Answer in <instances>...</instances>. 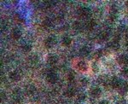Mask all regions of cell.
<instances>
[{
	"label": "cell",
	"instance_id": "7402d4cb",
	"mask_svg": "<svg viewBox=\"0 0 128 104\" xmlns=\"http://www.w3.org/2000/svg\"><path fill=\"white\" fill-rule=\"evenodd\" d=\"M74 80V74L72 72H70L68 74V80L69 81V82H71V81H73Z\"/></svg>",
	"mask_w": 128,
	"mask_h": 104
},
{
	"label": "cell",
	"instance_id": "ac0fdd59",
	"mask_svg": "<svg viewBox=\"0 0 128 104\" xmlns=\"http://www.w3.org/2000/svg\"><path fill=\"white\" fill-rule=\"evenodd\" d=\"M73 28L74 30L76 31H80L82 29V28H83V26H82V24L80 23V22H75L73 25Z\"/></svg>",
	"mask_w": 128,
	"mask_h": 104
},
{
	"label": "cell",
	"instance_id": "ba28073f",
	"mask_svg": "<svg viewBox=\"0 0 128 104\" xmlns=\"http://www.w3.org/2000/svg\"><path fill=\"white\" fill-rule=\"evenodd\" d=\"M119 92L121 93V94H125L128 91V84L126 82H121L120 85L119 87Z\"/></svg>",
	"mask_w": 128,
	"mask_h": 104
},
{
	"label": "cell",
	"instance_id": "7c38bea8",
	"mask_svg": "<svg viewBox=\"0 0 128 104\" xmlns=\"http://www.w3.org/2000/svg\"><path fill=\"white\" fill-rule=\"evenodd\" d=\"M96 26V22L94 20H89L86 22V28L88 29V30H92L94 29V28Z\"/></svg>",
	"mask_w": 128,
	"mask_h": 104
},
{
	"label": "cell",
	"instance_id": "ffe728a7",
	"mask_svg": "<svg viewBox=\"0 0 128 104\" xmlns=\"http://www.w3.org/2000/svg\"><path fill=\"white\" fill-rule=\"evenodd\" d=\"M22 50H23V51H25V52H28L32 50V46H31L30 44H25L22 46Z\"/></svg>",
	"mask_w": 128,
	"mask_h": 104
},
{
	"label": "cell",
	"instance_id": "30bf717a",
	"mask_svg": "<svg viewBox=\"0 0 128 104\" xmlns=\"http://www.w3.org/2000/svg\"><path fill=\"white\" fill-rule=\"evenodd\" d=\"M11 36L14 39H19L22 36V32L18 28H14L11 32Z\"/></svg>",
	"mask_w": 128,
	"mask_h": 104
},
{
	"label": "cell",
	"instance_id": "f546056e",
	"mask_svg": "<svg viewBox=\"0 0 128 104\" xmlns=\"http://www.w3.org/2000/svg\"><path fill=\"white\" fill-rule=\"evenodd\" d=\"M116 104H125V103H124V102H118Z\"/></svg>",
	"mask_w": 128,
	"mask_h": 104
},
{
	"label": "cell",
	"instance_id": "44dd1931",
	"mask_svg": "<svg viewBox=\"0 0 128 104\" xmlns=\"http://www.w3.org/2000/svg\"><path fill=\"white\" fill-rule=\"evenodd\" d=\"M121 74H122V75L124 77H126V78H128V68H124L122 69V71H121Z\"/></svg>",
	"mask_w": 128,
	"mask_h": 104
},
{
	"label": "cell",
	"instance_id": "4316f807",
	"mask_svg": "<svg viewBox=\"0 0 128 104\" xmlns=\"http://www.w3.org/2000/svg\"><path fill=\"white\" fill-rule=\"evenodd\" d=\"M15 18H16V22H22V19L20 17V16H18V14H16Z\"/></svg>",
	"mask_w": 128,
	"mask_h": 104
},
{
	"label": "cell",
	"instance_id": "2e32d148",
	"mask_svg": "<svg viewBox=\"0 0 128 104\" xmlns=\"http://www.w3.org/2000/svg\"><path fill=\"white\" fill-rule=\"evenodd\" d=\"M99 39H100L101 41H105V40H107L108 38V33L107 32H101L100 34H99Z\"/></svg>",
	"mask_w": 128,
	"mask_h": 104
},
{
	"label": "cell",
	"instance_id": "83f0119b",
	"mask_svg": "<svg viewBox=\"0 0 128 104\" xmlns=\"http://www.w3.org/2000/svg\"><path fill=\"white\" fill-rule=\"evenodd\" d=\"M99 104H109L108 101H102L99 102Z\"/></svg>",
	"mask_w": 128,
	"mask_h": 104
},
{
	"label": "cell",
	"instance_id": "9a60e30c",
	"mask_svg": "<svg viewBox=\"0 0 128 104\" xmlns=\"http://www.w3.org/2000/svg\"><path fill=\"white\" fill-rule=\"evenodd\" d=\"M109 46H110V48L112 50H118L120 48V44H119V41L117 40H114L112 41V42L110 43V44H109Z\"/></svg>",
	"mask_w": 128,
	"mask_h": 104
},
{
	"label": "cell",
	"instance_id": "3957f363",
	"mask_svg": "<svg viewBox=\"0 0 128 104\" xmlns=\"http://www.w3.org/2000/svg\"><path fill=\"white\" fill-rule=\"evenodd\" d=\"M58 80L57 78V75L55 74V72H50V74H47V77H46V80L48 81L50 84H55L56 82Z\"/></svg>",
	"mask_w": 128,
	"mask_h": 104
},
{
	"label": "cell",
	"instance_id": "6da1fadb",
	"mask_svg": "<svg viewBox=\"0 0 128 104\" xmlns=\"http://www.w3.org/2000/svg\"><path fill=\"white\" fill-rule=\"evenodd\" d=\"M74 66L77 70H79L80 72H86L88 69V65L84 61H78L75 62Z\"/></svg>",
	"mask_w": 128,
	"mask_h": 104
},
{
	"label": "cell",
	"instance_id": "277c9868",
	"mask_svg": "<svg viewBox=\"0 0 128 104\" xmlns=\"http://www.w3.org/2000/svg\"><path fill=\"white\" fill-rule=\"evenodd\" d=\"M55 44H56V38L53 36H50V37H49V38H47L44 41L45 47L48 48V49L54 46Z\"/></svg>",
	"mask_w": 128,
	"mask_h": 104
},
{
	"label": "cell",
	"instance_id": "d6986e66",
	"mask_svg": "<svg viewBox=\"0 0 128 104\" xmlns=\"http://www.w3.org/2000/svg\"><path fill=\"white\" fill-rule=\"evenodd\" d=\"M93 56H94V58H95V59H99V58H100V57L102 56V51L101 50H96V51L94 53V55H93Z\"/></svg>",
	"mask_w": 128,
	"mask_h": 104
},
{
	"label": "cell",
	"instance_id": "484cf974",
	"mask_svg": "<svg viewBox=\"0 0 128 104\" xmlns=\"http://www.w3.org/2000/svg\"><path fill=\"white\" fill-rule=\"evenodd\" d=\"M86 96L81 93V94H80L78 96V100H79V101H83V100L86 99Z\"/></svg>",
	"mask_w": 128,
	"mask_h": 104
},
{
	"label": "cell",
	"instance_id": "4fadbf2b",
	"mask_svg": "<svg viewBox=\"0 0 128 104\" xmlns=\"http://www.w3.org/2000/svg\"><path fill=\"white\" fill-rule=\"evenodd\" d=\"M64 95L67 97H73L75 95V90L74 88H68L64 92Z\"/></svg>",
	"mask_w": 128,
	"mask_h": 104
},
{
	"label": "cell",
	"instance_id": "603a6c76",
	"mask_svg": "<svg viewBox=\"0 0 128 104\" xmlns=\"http://www.w3.org/2000/svg\"><path fill=\"white\" fill-rule=\"evenodd\" d=\"M80 83H81V84L83 85V86H86V85L89 84V80H87V78H83L81 80H80Z\"/></svg>",
	"mask_w": 128,
	"mask_h": 104
},
{
	"label": "cell",
	"instance_id": "5bb4252c",
	"mask_svg": "<svg viewBox=\"0 0 128 104\" xmlns=\"http://www.w3.org/2000/svg\"><path fill=\"white\" fill-rule=\"evenodd\" d=\"M90 49L88 47H83L80 49V56H87L90 54Z\"/></svg>",
	"mask_w": 128,
	"mask_h": 104
},
{
	"label": "cell",
	"instance_id": "8fae6325",
	"mask_svg": "<svg viewBox=\"0 0 128 104\" xmlns=\"http://www.w3.org/2000/svg\"><path fill=\"white\" fill-rule=\"evenodd\" d=\"M57 61H58L57 56L55 55H49L48 57H47V62L50 65H54V64L56 63Z\"/></svg>",
	"mask_w": 128,
	"mask_h": 104
},
{
	"label": "cell",
	"instance_id": "d4e9b609",
	"mask_svg": "<svg viewBox=\"0 0 128 104\" xmlns=\"http://www.w3.org/2000/svg\"><path fill=\"white\" fill-rule=\"evenodd\" d=\"M35 90V89H34V86H28V88L26 89V91H28V93H29V94H32V92H34V91Z\"/></svg>",
	"mask_w": 128,
	"mask_h": 104
},
{
	"label": "cell",
	"instance_id": "7a4b0ae2",
	"mask_svg": "<svg viewBox=\"0 0 128 104\" xmlns=\"http://www.w3.org/2000/svg\"><path fill=\"white\" fill-rule=\"evenodd\" d=\"M80 16L82 18H87L89 16L90 14V10L88 8H80L78 11Z\"/></svg>",
	"mask_w": 128,
	"mask_h": 104
},
{
	"label": "cell",
	"instance_id": "1f68e13d",
	"mask_svg": "<svg viewBox=\"0 0 128 104\" xmlns=\"http://www.w3.org/2000/svg\"><path fill=\"white\" fill-rule=\"evenodd\" d=\"M126 8L128 9V1L126 2Z\"/></svg>",
	"mask_w": 128,
	"mask_h": 104
},
{
	"label": "cell",
	"instance_id": "52a82bcc",
	"mask_svg": "<svg viewBox=\"0 0 128 104\" xmlns=\"http://www.w3.org/2000/svg\"><path fill=\"white\" fill-rule=\"evenodd\" d=\"M117 62L120 65H127L128 64V56L121 55L117 58Z\"/></svg>",
	"mask_w": 128,
	"mask_h": 104
},
{
	"label": "cell",
	"instance_id": "4dcf8cb0",
	"mask_svg": "<svg viewBox=\"0 0 128 104\" xmlns=\"http://www.w3.org/2000/svg\"><path fill=\"white\" fill-rule=\"evenodd\" d=\"M126 40H127V44H128V32H127V34H126Z\"/></svg>",
	"mask_w": 128,
	"mask_h": 104
},
{
	"label": "cell",
	"instance_id": "e0dca14e",
	"mask_svg": "<svg viewBox=\"0 0 128 104\" xmlns=\"http://www.w3.org/2000/svg\"><path fill=\"white\" fill-rule=\"evenodd\" d=\"M62 43V45H64V46H69L72 43V39L69 37H65V38H63Z\"/></svg>",
	"mask_w": 128,
	"mask_h": 104
},
{
	"label": "cell",
	"instance_id": "5b68a950",
	"mask_svg": "<svg viewBox=\"0 0 128 104\" xmlns=\"http://www.w3.org/2000/svg\"><path fill=\"white\" fill-rule=\"evenodd\" d=\"M20 77H22V75H20V74L17 71V70H15V71H12V72L10 74V80H13V81H18V80H20Z\"/></svg>",
	"mask_w": 128,
	"mask_h": 104
},
{
	"label": "cell",
	"instance_id": "f1b7e54d",
	"mask_svg": "<svg viewBox=\"0 0 128 104\" xmlns=\"http://www.w3.org/2000/svg\"><path fill=\"white\" fill-rule=\"evenodd\" d=\"M93 69H94V72H96V71H98V68H96V63H94V64H93Z\"/></svg>",
	"mask_w": 128,
	"mask_h": 104
},
{
	"label": "cell",
	"instance_id": "cb8c5ba5",
	"mask_svg": "<svg viewBox=\"0 0 128 104\" xmlns=\"http://www.w3.org/2000/svg\"><path fill=\"white\" fill-rule=\"evenodd\" d=\"M51 25V22H50V20H49V19H46V20H44V26H50Z\"/></svg>",
	"mask_w": 128,
	"mask_h": 104
},
{
	"label": "cell",
	"instance_id": "9c48e42d",
	"mask_svg": "<svg viewBox=\"0 0 128 104\" xmlns=\"http://www.w3.org/2000/svg\"><path fill=\"white\" fill-rule=\"evenodd\" d=\"M120 84H121V81L118 78H116V77L113 78V80H111V82H110L111 86H112L113 88H114V89H119Z\"/></svg>",
	"mask_w": 128,
	"mask_h": 104
},
{
	"label": "cell",
	"instance_id": "8992f818",
	"mask_svg": "<svg viewBox=\"0 0 128 104\" xmlns=\"http://www.w3.org/2000/svg\"><path fill=\"white\" fill-rule=\"evenodd\" d=\"M90 94L92 96L95 97V98H98L102 94V90H101V89L98 88V87H94V88H92L90 90Z\"/></svg>",
	"mask_w": 128,
	"mask_h": 104
}]
</instances>
